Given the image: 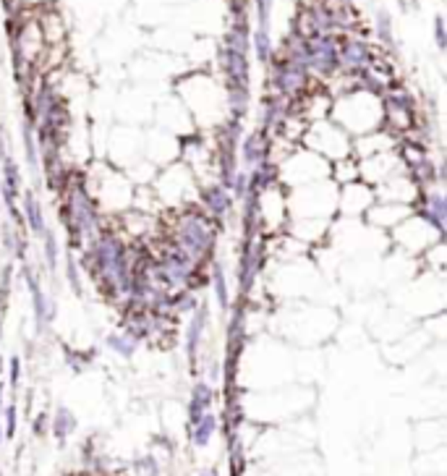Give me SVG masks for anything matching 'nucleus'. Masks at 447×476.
<instances>
[{
	"mask_svg": "<svg viewBox=\"0 0 447 476\" xmlns=\"http://www.w3.org/2000/svg\"><path fill=\"white\" fill-rule=\"evenodd\" d=\"M434 26H437V42H439V47H445V24H442V19H437Z\"/></svg>",
	"mask_w": 447,
	"mask_h": 476,
	"instance_id": "1",
	"label": "nucleus"
}]
</instances>
